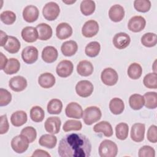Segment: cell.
<instances>
[{
	"label": "cell",
	"mask_w": 157,
	"mask_h": 157,
	"mask_svg": "<svg viewBox=\"0 0 157 157\" xmlns=\"http://www.w3.org/2000/svg\"><path fill=\"white\" fill-rule=\"evenodd\" d=\"M39 12L37 7L33 5L26 6L23 11V18L28 23H33L36 21L39 17Z\"/></svg>",
	"instance_id": "e0dca14e"
},
{
	"label": "cell",
	"mask_w": 157,
	"mask_h": 157,
	"mask_svg": "<svg viewBox=\"0 0 157 157\" xmlns=\"http://www.w3.org/2000/svg\"><path fill=\"white\" fill-rule=\"evenodd\" d=\"M139 157H155V151L153 148L149 145H144L139 150Z\"/></svg>",
	"instance_id": "7dc6e473"
},
{
	"label": "cell",
	"mask_w": 157,
	"mask_h": 157,
	"mask_svg": "<svg viewBox=\"0 0 157 157\" xmlns=\"http://www.w3.org/2000/svg\"><path fill=\"white\" fill-rule=\"evenodd\" d=\"M56 80L54 75L50 72L42 74L38 78V83L44 88H50L55 83Z\"/></svg>",
	"instance_id": "d4e9b609"
},
{
	"label": "cell",
	"mask_w": 157,
	"mask_h": 157,
	"mask_svg": "<svg viewBox=\"0 0 157 157\" xmlns=\"http://www.w3.org/2000/svg\"><path fill=\"white\" fill-rule=\"evenodd\" d=\"M144 85L150 89L157 88V75L156 72L147 74L143 80Z\"/></svg>",
	"instance_id": "60d3db41"
},
{
	"label": "cell",
	"mask_w": 157,
	"mask_h": 157,
	"mask_svg": "<svg viewBox=\"0 0 157 157\" xmlns=\"http://www.w3.org/2000/svg\"><path fill=\"white\" fill-rule=\"evenodd\" d=\"M145 19L142 16H134L131 17L128 23V29L134 33L142 31L145 27Z\"/></svg>",
	"instance_id": "9c48e42d"
},
{
	"label": "cell",
	"mask_w": 157,
	"mask_h": 157,
	"mask_svg": "<svg viewBox=\"0 0 157 157\" xmlns=\"http://www.w3.org/2000/svg\"><path fill=\"white\" fill-rule=\"evenodd\" d=\"M81 12L85 16H88L93 13L95 10L96 4L94 1L91 0H83L80 4Z\"/></svg>",
	"instance_id": "d590c367"
},
{
	"label": "cell",
	"mask_w": 157,
	"mask_h": 157,
	"mask_svg": "<svg viewBox=\"0 0 157 157\" xmlns=\"http://www.w3.org/2000/svg\"><path fill=\"white\" fill-rule=\"evenodd\" d=\"M65 113L69 118L80 119L82 117L83 109L80 104L75 102H72L67 105Z\"/></svg>",
	"instance_id": "4fadbf2b"
},
{
	"label": "cell",
	"mask_w": 157,
	"mask_h": 157,
	"mask_svg": "<svg viewBox=\"0 0 157 157\" xmlns=\"http://www.w3.org/2000/svg\"><path fill=\"white\" fill-rule=\"evenodd\" d=\"M62 109L63 103L58 99H52L47 104V111L50 114H59Z\"/></svg>",
	"instance_id": "e575fe53"
},
{
	"label": "cell",
	"mask_w": 157,
	"mask_h": 157,
	"mask_svg": "<svg viewBox=\"0 0 157 157\" xmlns=\"http://www.w3.org/2000/svg\"><path fill=\"white\" fill-rule=\"evenodd\" d=\"M134 8L140 12H147L151 8V2L149 0H135Z\"/></svg>",
	"instance_id": "7bdbcfd3"
},
{
	"label": "cell",
	"mask_w": 157,
	"mask_h": 157,
	"mask_svg": "<svg viewBox=\"0 0 157 157\" xmlns=\"http://www.w3.org/2000/svg\"><path fill=\"white\" fill-rule=\"evenodd\" d=\"M99 26L98 22L93 20L86 21L82 29V33L85 37H92L97 34Z\"/></svg>",
	"instance_id": "8fae6325"
},
{
	"label": "cell",
	"mask_w": 157,
	"mask_h": 157,
	"mask_svg": "<svg viewBox=\"0 0 157 157\" xmlns=\"http://www.w3.org/2000/svg\"><path fill=\"white\" fill-rule=\"evenodd\" d=\"M61 121L58 117H51L48 118L44 123L45 130L52 134H58L60 130Z\"/></svg>",
	"instance_id": "7c38bea8"
},
{
	"label": "cell",
	"mask_w": 157,
	"mask_h": 157,
	"mask_svg": "<svg viewBox=\"0 0 157 157\" xmlns=\"http://www.w3.org/2000/svg\"><path fill=\"white\" fill-rule=\"evenodd\" d=\"M101 45L98 42L93 41L88 43L85 47V53L86 56L93 58L98 55L100 52Z\"/></svg>",
	"instance_id": "836d02e7"
},
{
	"label": "cell",
	"mask_w": 157,
	"mask_h": 157,
	"mask_svg": "<svg viewBox=\"0 0 157 157\" xmlns=\"http://www.w3.org/2000/svg\"><path fill=\"white\" fill-rule=\"evenodd\" d=\"M45 117L44 110L38 105L33 107L30 110V117L31 120L36 123L41 122Z\"/></svg>",
	"instance_id": "74e56055"
},
{
	"label": "cell",
	"mask_w": 157,
	"mask_h": 157,
	"mask_svg": "<svg viewBox=\"0 0 157 157\" xmlns=\"http://www.w3.org/2000/svg\"><path fill=\"white\" fill-rule=\"evenodd\" d=\"M141 43L147 47H152L156 45L157 43L156 34L153 33H147L144 34L141 37Z\"/></svg>",
	"instance_id": "ab89813d"
},
{
	"label": "cell",
	"mask_w": 157,
	"mask_h": 157,
	"mask_svg": "<svg viewBox=\"0 0 157 157\" xmlns=\"http://www.w3.org/2000/svg\"><path fill=\"white\" fill-rule=\"evenodd\" d=\"M93 90L94 86L92 83L86 80L79 81L75 86L77 94L82 98H87L91 96Z\"/></svg>",
	"instance_id": "52a82bcc"
},
{
	"label": "cell",
	"mask_w": 157,
	"mask_h": 157,
	"mask_svg": "<svg viewBox=\"0 0 157 157\" xmlns=\"http://www.w3.org/2000/svg\"><path fill=\"white\" fill-rule=\"evenodd\" d=\"M60 9L58 4L55 2H49L47 3L42 9L44 17L48 21L55 20L59 15Z\"/></svg>",
	"instance_id": "277c9868"
},
{
	"label": "cell",
	"mask_w": 157,
	"mask_h": 157,
	"mask_svg": "<svg viewBox=\"0 0 157 157\" xmlns=\"http://www.w3.org/2000/svg\"><path fill=\"white\" fill-rule=\"evenodd\" d=\"M8 37L9 36L7 35L6 33H4L2 30L0 31V46L4 47L6 44L8 40Z\"/></svg>",
	"instance_id": "816d5d0a"
},
{
	"label": "cell",
	"mask_w": 157,
	"mask_h": 157,
	"mask_svg": "<svg viewBox=\"0 0 157 157\" xmlns=\"http://www.w3.org/2000/svg\"><path fill=\"white\" fill-rule=\"evenodd\" d=\"M36 28L38 33V38L41 40H48L52 36V29L47 23H40L36 26Z\"/></svg>",
	"instance_id": "44dd1931"
},
{
	"label": "cell",
	"mask_w": 157,
	"mask_h": 157,
	"mask_svg": "<svg viewBox=\"0 0 157 157\" xmlns=\"http://www.w3.org/2000/svg\"><path fill=\"white\" fill-rule=\"evenodd\" d=\"M21 134L26 137L29 143L33 142L37 137L36 130L33 126H26L21 131Z\"/></svg>",
	"instance_id": "f6af8a7d"
},
{
	"label": "cell",
	"mask_w": 157,
	"mask_h": 157,
	"mask_svg": "<svg viewBox=\"0 0 157 157\" xmlns=\"http://www.w3.org/2000/svg\"><path fill=\"white\" fill-rule=\"evenodd\" d=\"M142 74V68L141 66L137 63H133L129 65L128 69V75L129 78L133 80L138 79Z\"/></svg>",
	"instance_id": "8d00e7d4"
},
{
	"label": "cell",
	"mask_w": 157,
	"mask_h": 157,
	"mask_svg": "<svg viewBox=\"0 0 157 157\" xmlns=\"http://www.w3.org/2000/svg\"><path fill=\"white\" fill-rule=\"evenodd\" d=\"M78 50V45L74 40H69L63 42L61 47L62 53L66 56L74 55Z\"/></svg>",
	"instance_id": "4316f807"
},
{
	"label": "cell",
	"mask_w": 157,
	"mask_h": 157,
	"mask_svg": "<svg viewBox=\"0 0 157 157\" xmlns=\"http://www.w3.org/2000/svg\"><path fill=\"white\" fill-rule=\"evenodd\" d=\"M145 126L143 123H137L131 127V138L136 142H140L144 139Z\"/></svg>",
	"instance_id": "5bb4252c"
},
{
	"label": "cell",
	"mask_w": 157,
	"mask_h": 157,
	"mask_svg": "<svg viewBox=\"0 0 157 157\" xmlns=\"http://www.w3.org/2000/svg\"><path fill=\"white\" fill-rule=\"evenodd\" d=\"M109 109L114 115L121 114L124 109V104L123 100L118 98L112 99L109 103Z\"/></svg>",
	"instance_id": "f546056e"
},
{
	"label": "cell",
	"mask_w": 157,
	"mask_h": 157,
	"mask_svg": "<svg viewBox=\"0 0 157 157\" xmlns=\"http://www.w3.org/2000/svg\"><path fill=\"white\" fill-rule=\"evenodd\" d=\"M144 96L139 94H132L129 98V105L133 110H140L144 105Z\"/></svg>",
	"instance_id": "4dcf8cb0"
},
{
	"label": "cell",
	"mask_w": 157,
	"mask_h": 157,
	"mask_svg": "<svg viewBox=\"0 0 157 157\" xmlns=\"http://www.w3.org/2000/svg\"><path fill=\"white\" fill-rule=\"evenodd\" d=\"M131 42L129 36L123 32L117 33L113 38V44L118 49H124L127 47Z\"/></svg>",
	"instance_id": "9a60e30c"
},
{
	"label": "cell",
	"mask_w": 157,
	"mask_h": 157,
	"mask_svg": "<svg viewBox=\"0 0 157 157\" xmlns=\"http://www.w3.org/2000/svg\"><path fill=\"white\" fill-rule=\"evenodd\" d=\"M101 78L104 84L113 86L118 82V75L115 70L111 67H107L102 71Z\"/></svg>",
	"instance_id": "8992f818"
},
{
	"label": "cell",
	"mask_w": 157,
	"mask_h": 157,
	"mask_svg": "<svg viewBox=\"0 0 157 157\" xmlns=\"http://www.w3.org/2000/svg\"><path fill=\"white\" fill-rule=\"evenodd\" d=\"M0 58H1L0 59V62H1V64H0L1 69H0L3 70L5 68V67L8 62V60H7V57L2 52L0 53Z\"/></svg>",
	"instance_id": "f5cc1de1"
},
{
	"label": "cell",
	"mask_w": 157,
	"mask_h": 157,
	"mask_svg": "<svg viewBox=\"0 0 157 157\" xmlns=\"http://www.w3.org/2000/svg\"><path fill=\"white\" fill-rule=\"evenodd\" d=\"M82 128V124L80 121L69 120L64 123L63 126V129L65 132H68L71 131H80Z\"/></svg>",
	"instance_id": "b9f144b4"
},
{
	"label": "cell",
	"mask_w": 157,
	"mask_h": 157,
	"mask_svg": "<svg viewBox=\"0 0 157 157\" xmlns=\"http://www.w3.org/2000/svg\"><path fill=\"white\" fill-rule=\"evenodd\" d=\"M21 58L25 63L33 64L38 59V50L34 46H28L22 50Z\"/></svg>",
	"instance_id": "30bf717a"
},
{
	"label": "cell",
	"mask_w": 157,
	"mask_h": 157,
	"mask_svg": "<svg viewBox=\"0 0 157 157\" xmlns=\"http://www.w3.org/2000/svg\"><path fill=\"white\" fill-rule=\"evenodd\" d=\"M145 101V107L150 109H156L157 107V94L155 91H150L143 96Z\"/></svg>",
	"instance_id": "d6a6232c"
},
{
	"label": "cell",
	"mask_w": 157,
	"mask_h": 157,
	"mask_svg": "<svg viewBox=\"0 0 157 157\" xmlns=\"http://www.w3.org/2000/svg\"><path fill=\"white\" fill-rule=\"evenodd\" d=\"M1 20L5 25H12L16 20L15 13L10 10H6L2 12L0 15Z\"/></svg>",
	"instance_id": "ee69618b"
},
{
	"label": "cell",
	"mask_w": 157,
	"mask_h": 157,
	"mask_svg": "<svg viewBox=\"0 0 157 157\" xmlns=\"http://www.w3.org/2000/svg\"><path fill=\"white\" fill-rule=\"evenodd\" d=\"M58 155L61 157H89L91 151L90 139L80 133H70L59 142Z\"/></svg>",
	"instance_id": "6da1fadb"
},
{
	"label": "cell",
	"mask_w": 157,
	"mask_h": 157,
	"mask_svg": "<svg viewBox=\"0 0 157 157\" xmlns=\"http://www.w3.org/2000/svg\"><path fill=\"white\" fill-rule=\"evenodd\" d=\"M93 66L92 63L87 60L80 61L77 66V72L83 77H87L93 72Z\"/></svg>",
	"instance_id": "603a6c76"
},
{
	"label": "cell",
	"mask_w": 157,
	"mask_h": 157,
	"mask_svg": "<svg viewBox=\"0 0 157 157\" xmlns=\"http://www.w3.org/2000/svg\"><path fill=\"white\" fill-rule=\"evenodd\" d=\"M12 100L11 93L7 90L1 88L0 89V106H6L8 105Z\"/></svg>",
	"instance_id": "bcb514c9"
},
{
	"label": "cell",
	"mask_w": 157,
	"mask_h": 157,
	"mask_svg": "<svg viewBox=\"0 0 157 157\" xmlns=\"http://www.w3.org/2000/svg\"><path fill=\"white\" fill-rule=\"evenodd\" d=\"M63 2H64V3H66V4H72V3H74V2H75V1H71V2H70V1L67 2V1H63Z\"/></svg>",
	"instance_id": "db71d44e"
},
{
	"label": "cell",
	"mask_w": 157,
	"mask_h": 157,
	"mask_svg": "<svg viewBox=\"0 0 157 157\" xmlns=\"http://www.w3.org/2000/svg\"><path fill=\"white\" fill-rule=\"evenodd\" d=\"M74 65L72 63L67 59L60 61L56 66V72L60 77H67L71 75L73 72Z\"/></svg>",
	"instance_id": "ba28073f"
},
{
	"label": "cell",
	"mask_w": 157,
	"mask_h": 157,
	"mask_svg": "<svg viewBox=\"0 0 157 157\" xmlns=\"http://www.w3.org/2000/svg\"><path fill=\"white\" fill-rule=\"evenodd\" d=\"M58 56V51L53 46H47L42 52V58L47 63H53L56 60Z\"/></svg>",
	"instance_id": "ffe728a7"
},
{
	"label": "cell",
	"mask_w": 157,
	"mask_h": 157,
	"mask_svg": "<svg viewBox=\"0 0 157 157\" xmlns=\"http://www.w3.org/2000/svg\"><path fill=\"white\" fill-rule=\"evenodd\" d=\"M128 132L129 126L126 123H120L115 127L116 136L120 140H125L128 137Z\"/></svg>",
	"instance_id": "f35d334b"
},
{
	"label": "cell",
	"mask_w": 157,
	"mask_h": 157,
	"mask_svg": "<svg viewBox=\"0 0 157 157\" xmlns=\"http://www.w3.org/2000/svg\"><path fill=\"white\" fill-rule=\"evenodd\" d=\"M29 141L26 137L20 134L14 137L11 140V147L13 150L17 153H23L27 150Z\"/></svg>",
	"instance_id": "5b68a950"
},
{
	"label": "cell",
	"mask_w": 157,
	"mask_h": 157,
	"mask_svg": "<svg viewBox=\"0 0 157 157\" xmlns=\"http://www.w3.org/2000/svg\"><path fill=\"white\" fill-rule=\"evenodd\" d=\"M93 130L97 133L102 132L105 137H111L113 133L112 125L106 121H102L96 123L93 127Z\"/></svg>",
	"instance_id": "cb8c5ba5"
},
{
	"label": "cell",
	"mask_w": 157,
	"mask_h": 157,
	"mask_svg": "<svg viewBox=\"0 0 157 157\" xmlns=\"http://www.w3.org/2000/svg\"><path fill=\"white\" fill-rule=\"evenodd\" d=\"M109 17L110 19L114 22L121 21L124 17V8L119 4L112 6L109 10Z\"/></svg>",
	"instance_id": "d6986e66"
},
{
	"label": "cell",
	"mask_w": 157,
	"mask_h": 157,
	"mask_svg": "<svg viewBox=\"0 0 157 157\" xmlns=\"http://www.w3.org/2000/svg\"><path fill=\"white\" fill-rule=\"evenodd\" d=\"M101 116L102 113L98 107L90 106L86 107L83 112L82 118L86 124L91 125L99 120Z\"/></svg>",
	"instance_id": "3957f363"
},
{
	"label": "cell",
	"mask_w": 157,
	"mask_h": 157,
	"mask_svg": "<svg viewBox=\"0 0 157 157\" xmlns=\"http://www.w3.org/2000/svg\"><path fill=\"white\" fill-rule=\"evenodd\" d=\"M20 47L21 45L18 39L14 36H10L6 44L4 46V48L10 53H16L19 51Z\"/></svg>",
	"instance_id": "f1b7e54d"
},
{
	"label": "cell",
	"mask_w": 157,
	"mask_h": 157,
	"mask_svg": "<svg viewBox=\"0 0 157 157\" xmlns=\"http://www.w3.org/2000/svg\"><path fill=\"white\" fill-rule=\"evenodd\" d=\"M9 129V124L7 121V115H3L0 117V134H4L6 133Z\"/></svg>",
	"instance_id": "681fc988"
},
{
	"label": "cell",
	"mask_w": 157,
	"mask_h": 157,
	"mask_svg": "<svg viewBox=\"0 0 157 157\" xmlns=\"http://www.w3.org/2000/svg\"><path fill=\"white\" fill-rule=\"evenodd\" d=\"M21 34L23 39L26 42H34L38 38L37 31L36 28L33 26L25 27L22 29Z\"/></svg>",
	"instance_id": "7402d4cb"
},
{
	"label": "cell",
	"mask_w": 157,
	"mask_h": 157,
	"mask_svg": "<svg viewBox=\"0 0 157 157\" xmlns=\"http://www.w3.org/2000/svg\"><path fill=\"white\" fill-rule=\"evenodd\" d=\"M32 156L34 157H39V156H42V157H50L51 155L47 151L41 149H37L36 150L33 155H31Z\"/></svg>",
	"instance_id": "f907efd6"
},
{
	"label": "cell",
	"mask_w": 157,
	"mask_h": 157,
	"mask_svg": "<svg viewBox=\"0 0 157 157\" xmlns=\"http://www.w3.org/2000/svg\"><path fill=\"white\" fill-rule=\"evenodd\" d=\"M9 86L12 90L15 92L22 91L27 86V80L22 76H15L9 80Z\"/></svg>",
	"instance_id": "2e32d148"
},
{
	"label": "cell",
	"mask_w": 157,
	"mask_h": 157,
	"mask_svg": "<svg viewBox=\"0 0 157 157\" xmlns=\"http://www.w3.org/2000/svg\"><path fill=\"white\" fill-rule=\"evenodd\" d=\"M56 34L60 40L67 39L72 34V28L67 23H61L56 28Z\"/></svg>",
	"instance_id": "ac0fdd59"
},
{
	"label": "cell",
	"mask_w": 157,
	"mask_h": 157,
	"mask_svg": "<svg viewBox=\"0 0 157 157\" xmlns=\"http://www.w3.org/2000/svg\"><path fill=\"white\" fill-rule=\"evenodd\" d=\"M147 139L151 143L157 142V127L156 125H151L147 131Z\"/></svg>",
	"instance_id": "c3c4849f"
},
{
	"label": "cell",
	"mask_w": 157,
	"mask_h": 157,
	"mask_svg": "<svg viewBox=\"0 0 157 157\" xmlns=\"http://www.w3.org/2000/svg\"><path fill=\"white\" fill-rule=\"evenodd\" d=\"M20 68V63L19 61L14 58H11L8 60V62L3 69L5 74L12 75L17 73Z\"/></svg>",
	"instance_id": "1f68e13d"
},
{
	"label": "cell",
	"mask_w": 157,
	"mask_h": 157,
	"mask_svg": "<svg viewBox=\"0 0 157 157\" xmlns=\"http://www.w3.org/2000/svg\"><path fill=\"white\" fill-rule=\"evenodd\" d=\"M118 153V147L113 141L108 139L101 142L99 155L101 157H115Z\"/></svg>",
	"instance_id": "7a4b0ae2"
},
{
	"label": "cell",
	"mask_w": 157,
	"mask_h": 157,
	"mask_svg": "<svg viewBox=\"0 0 157 157\" xmlns=\"http://www.w3.org/2000/svg\"><path fill=\"white\" fill-rule=\"evenodd\" d=\"M57 143V138L53 134H45L42 135L39 140V144L40 145L47 148H53Z\"/></svg>",
	"instance_id": "83f0119b"
},
{
	"label": "cell",
	"mask_w": 157,
	"mask_h": 157,
	"mask_svg": "<svg viewBox=\"0 0 157 157\" xmlns=\"http://www.w3.org/2000/svg\"><path fill=\"white\" fill-rule=\"evenodd\" d=\"M28 117L27 114L25 111L18 110L13 112L10 117V121L12 124L16 127H19L27 121Z\"/></svg>",
	"instance_id": "484cf974"
}]
</instances>
